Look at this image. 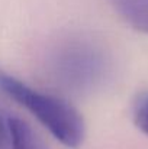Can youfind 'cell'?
Segmentation results:
<instances>
[{"label":"cell","instance_id":"cell-1","mask_svg":"<svg viewBox=\"0 0 148 149\" xmlns=\"http://www.w3.org/2000/svg\"><path fill=\"white\" fill-rule=\"evenodd\" d=\"M0 91L28 110L64 146L79 148L86 136L83 116L67 100L34 88L0 68Z\"/></svg>","mask_w":148,"mask_h":149},{"label":"cell","instance_id":"cell-2","mask_svg":"<svg viewBox=\"0 0 148 149\" xmlns=\"http://www.w3.org/2000/svg\"><path fill=\"white\" fill-rule=\"evenodd\" d=\"M49 70L60 86L70 91H92L107 74L103 51L89 39H68L52 51Z\"/></svg>","mask_w":148,"mask_h":149},{"label":"cell","instance_id":"cell-3","mask_svg":"<svg viewBox=\"0 0 148 149\" xmlns=\"http://www.w3.org/2000/svg\"><path fill=\"white\" fill-rule=\"evenodd\" d=\"M10 149H48L36 132L20 117L7 116Z\"/></svg>","mask_w":148,"mask_h":149},{"label":"cell","instance_id":"cell-4","mask_svg":"<svg viewBox=\"0 0 148 149\" xmlns=\"http://www.w3.org/2000/svg\"><path fill=\"white\" fill-rule=\"evenodd\" d=\"M119 16L135 31L148 35V0H109Z\"/></svg>","mask_w":148,"mask_h":149},{"label":"cell","instance_id":"cell-5","mask_svg":"<svg viewBox=\"0 0 148 149\" xmlns=\"http://www.w3.org/2000/svg\"><path fill=\"white\" fill-rule=\"evenodd\" d=\"M134 123L142 133L148 135V91L144 93L141 97H138V100L135 101Z\"/></svg>","mask_w":148,"mask_h":149},{"label":"cell","instance_id":"cell-6","mask_svg":"<svg viewBox=\"0 0 148 149\" xmlns=\"http://www.w3.org/2000/svg\"><path fill=\"white\" fill-rule=\"evenodd\" d=\"M9 145V127H7V116L0 113V149H6Z\"/></svg>","mask_w":148,"mask_h":149}]
</instances>
